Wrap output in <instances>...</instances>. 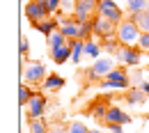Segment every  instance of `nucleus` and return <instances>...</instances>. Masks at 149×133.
Returning a JSON list of instances; mask_svg holds the SVG:
<instances>
[{
  "label": "nucleus",
  "instance_id": "nucleus-32",
  "mask_svg": "<svg viewBox=\"0 0 149 133\" xmlns=\"http://www.w3.org/2000/svg\"><path fill=\"white\" fill-rule=\"evenodd\" d=\"M138 87H140V90H142V92H145V94L149 96V83H147V80H142V83H140Z\"/></svg>",
  "mask_w": 149,
  "mask_h": 133
},
{
  "label": "nucleus",
  "instance_id": "nucleus-16",
  "mask_svg": "<svg viewBox=\"0 0 149 133\" xmlns=\"http://www.w3.org/2000/svg\"><path fill=\"white\" fill-rule=\"evenodd\" d=\"M35 28H37L41 35H46V39H48L55 30H60V23L53 21V19H48V21H41V23H35Z\"/></svg>",
  "mask_w": 149,
  "mask_h": 133
},
{
  "label": "nucleus",
  "instance_id": "nucleus-30",
  "mask_svg": "<svg viewBox=\"0 0 149 133\" xmlns=\"http://www.w3.org/2000/svg\"><path fill=\"white\" fill-rule=\"evenodd\" d=\"M129 76H131V83H138V85L145 80V74H142L140 69H138V71H133V74H129Z\"/></svg>",
  "mask_w": 149,
  "mask_h": 133
},
{
  "label": "nucleus",
  "instance_id": "nucleus-29",
  "mask_svg": "<svg viewBox=\"0 0 149 133\" xmlns=\"http://www.w3.org/2000/svg\"><path fill=\"white\" fill-rule=\"evenodd\" d=\"M138 48H140V51H149V35H140Z\"/></svg>",
  "mask_w": 149,
  "mask_h": 133
},
{
  "label": "nucleus",
  "instance_id": "nucleus-31",
  "mask_svg": "<svg viewBox=\"0 0 149 133\" xmlns=\"http://www.w3.org/2000/svg\"><path fill=\"white\" fill-rule=\"evenodd\" d=\"M46 7H48V12H57V9L62 7V0H48Z\"/></svg>",
  "mask_w": 149,
  "mask_h": 133
},
{
  "label": "nucleus",
  "instance_id": "nucleus-9",
  "mask_svg": "<svg viewBox=\"0 0 149 133\" xmlns=\"http://www.w3.org/2000/svg\"><path fill=\"white\" fill-rule=\"evenodd\" d=\"M117 60H122L126 67H138V62H140V48L138 46H119V51H117Z\"/></svg>",
  "mask_w": 149,
  "mask_h": 133
},
{
  "label": "nucleus",
  "instance_id": "nucleus-37",
  "mask_svg": "<svg viewBox=\"0 0 149 133\" xmlns=\"http://www.w3.org/2000/svg\"><path fill=\"white\" fill-rule=\"evenodd\" d=\"M145 12H147V14H149V0H147V7H145Z\"/></svg>",
  "mask_w": 149,
  "mask_h": 133
},
{
  "label": "nucleus",
  "instance_id": "nucleus-1",
  "mask_svg": "<svg viewBox=\"0 0 149 133\" xmlns=\"http://www.w3.org/2000/svg\"><path fill=\"white\" fill-rule=\"evenodd\" d=\"M140 35H142V32L138 30V25H135L131 19H124L119 25H117V39H119L124 46H138Z\"/></svg>",
  "mask_w": 149,
  "mask_h": 133
},
{
  "label": "nucleus",
  "instance_id": "nucleus-28",
  "mask_svg": "<svg viewBox=\"0 0 149 133\" xmlns=\"http://www.w3.org/2000/svg\"><path fill=\"white\" fill-rule=\"evenodd\" d=\"M19 48H21V57H25V55H28V51H30V44H28V37H21V44H19Z\"/></svg>",
  "mask_w": 149,
  "mask_h": 133
},
{
  "label": "nucleus",
  "instance_id": "nucleus-10",
  "mask_svg": "<svg viewBox=\"0 0 149 133\" xmlns=\"http://www.w3.org/2000/svg\"><path fill=\"white\" fill-rule=\"evenodd\" d=\"M131 122V115L126 110H122V108H117V106H110L108 108V115H106V119H103V124L108 126V124H129Z\"/></svg>",
  "mask_w": 149,
  "mask_h": 133
},
{
  "label": "nucleus",
  "instance_id": "nucleus-4",
  "mask_svg": "<svg viewBox=\"0 0 149 133\" xmlns=\"http://www.w3.org/2000/svg\"><path fill=\"white\" fill-rule=\"evenodd\" d=\"M112 69H115V62H112V60H108V57H103V60H96L92 67L85 71V78H87L90 83H96V80L106 78Z\"/></svg>",
  "mask_w": 149,
  "mask_h": 133
},
{
  "label": "nucleus",
  "instance_id": "nucleus-5",
  "mask_svg": "<svg viewBox=\"0 0 149 133\" xmlns=\"http://www.w3.org/2000/svg\"><path fill=\"white\" fill-rule=\"evenodd\" d=\"M99 16L112 21V23H117V25L124 21V14H122L119 5H115V0H101V2H99Z\"/></svg>",
  "mask_w": 149,
  "mask_h": 133
},
{
  "label": "nucleus",
  "instance_id": "nucleus-17",
  "mask_svg": "<svg viewBox=\"0 0 149 133\" xmlns=\"http://www.w3.org/2000/svg\"><path fill=\"white\" fill-rule=\"evenodd\" d=\"M145 99H147V94L140 87H133V90L126 92V103L129 106H140V103H145Z\"/></svg>",
  "mask_w": 149,
  "mask_h": 133
},
{
  "label": "nucleus",
  "instance_id": "nucleus-22",
  "mask_svg": "<svg viewBox=\"0 0 149 133\" xmlns=\"http://www.w3.org/2000/svg\"><path fill=\"white\" fill-rule=\"evenodd\" d=\"M46 41H48V48H51V51H55L57 46H62V44L67 41V37H64L60 30H55V32H53V35H51L48 39H46Z\"/></svg>",
  "mask_w": 149,
  "mask_h": 133
},
{
  "label": "nucleus",
  "instance_id": "nucleus-35",
  "mask_svg": "<svg viewBox=\"0 0 149 133\" xmlns=\"http://www.w3.org/2000/svg\"><path fill=\"white\" fill-rule=\"evenodd\" d=\"M35 2H39V5H44V7L48 5V0H35Z\"/></svg>",
  "mask_w": 149,
  "mask_h": 133
},
{
  "label": "nucleus",
  "instance_id": "nucleus-38",
  "mask_svg": "<svg viewBox=\"0 0 149 133\" xmlns=\"http://www.w3.org/2000/svg\"><path fill=\"white\" fill-rule=\"evenodd\" d=\"M90 133H101V131H99V129H92V131H90Z\"/></svg>",
  "mask_w": 149,
  "mask_h": 133
},
{
  "label": "nucleus",
  "instance_id": "nucleus-33",
  "mask_svg": "<svg viewBox=\"0 0 149 133\" xmlns=\"http://www.w3.org/2000/svg\"><path fill=\"white\" fill-rule=\"evenodd\" d=\"M108 129L112 133H122V124H108Z\"/></svg>",
  "mask_w": 149,
  "mask_h": 133
},
{
  "label": "nucleus",
  "instance_id": "nucleus-18",
  "mask_svg": "<svg viewBox=\"0 0 149 133\" xmlns=\"http://www.w3.org/2000/svg\"><path fill=\"white\" fill-rule=\"evenodd\" d=\"M71 41V62H80V57H83V53H85V41L83 39H69Z\"/></svg>",
  "mask_w": 149,
  "mask_h": 133
},
{
  "label": "nucleus",
  "instance_id": "nucleus-2",
  "mask_svg": "<svg viewBox=\"0 0 149 133\" xmlns=\"http://www.w3.org/2000/svg\"><path fill=\"white\" fill-rule=\"evenodd\" d=\"M129 85H131V76L124 67L112 69L110 74L101 80V87L103 90H108V87H112V90H129Z\"/></svg>",
  "mask_w": 149,
  "mask_h": 133
},
{
  "label": "nucleus",
  "instance_id": "nucleus-36",
  "mask_svg": "<svg viewBox=\"0 0 149 133\" xmlns=\"http://www.w3.org/2000/svg\"><path fill=\"white\" fill-rule=\"evenodd\" d=\"M145 80H147V83H149V69H147V71H145Z\"/></svg>",
  "mask_w": 149,
  "mask_h": 133
},
{
  "label": "nucleus",
  "instance_id": "nucleus-23",
  "mask_svg": "<svg viewBox=\"0 0 149 133\" xmlns=\"http://www.w3.org/2000/svg\"><path fill=\"white\" fill-rule=\"evenodd\" d=\"M94 35L92 30V21H85V23H80V28H78V39H83V41H87V39Z\"/></svg>",
  "mask_w": 149,
  "mask_h": 133
},
{
  "label": "nucleus",
  "instance_id": "nucleus-8",
  "mask_svg": "<svg viewBox=\"0 0 149 133\" xmlns=\"http://www.w3.org/2000/svg\"><path fill=\"white\" fill-rule=\"evenodd\" d=\"M92 30L96 37H110L112 32H117V23H112V21L103 19V16H96V19H92Z\"/></svg>",
  "mask_w": 149,
  "mask_h": 133
},
{
  "label": "nucleus",
  "instance_id": "nucleus-12",
  "mask_svg": "<svg viewBox=\"0 0 149 133\" xmlns=\"http://www.w3.org/2000/svg\"><path fill=\"white\" fill-rule=\"evenodd\" d=\"M51 57H53L55 64H64L67 60H71V41L67 39L62 46H57L55 51H51Z\"/></svg>",
  "mask_w": 149,
  "mask_h": 133
},
{
  "label": "nucleus",
  "instance_id": "nucleus-34",
  "mask_svg": "<svg viewBox=\"0 0 149 133\" xmlns=\"http://www.w3.org/2000/svg\"><path fill=\"white\" fill-rule=\"evenodd\" d=\"M48 133H67L62 126H53V129H48Z\"/></svg>",
  "mask_w": 149,
  "mask_h": 133
},
{
  "label": "nucleus",
  "instance_id": "nucleus-25",
  "mask_svg": "<svg viewBox=\"0 0 149 133\" xmlns=\"http://www.w3.org/2000/svg\"><path fill=\"white\" fill-rule=\"evenodd\" d=\"M30 133H48L46 122H41V119H30Z\"/></svg>",
  "mask_w": 149,
  "mask_h": 133
},
{
  "label": "nucleus",
  "instance_id": "nucleus-24",
  "mask_svg": "<svg viewBox=\"0 0 149 133\" xmlns=\"http://www.w3.org/2000/svg\"><path fill=\"white\" fill-rule=\"evenodd\" d=\"M99 53H101V46H99L96 41H92V39H87V41H85V55L99 57Z\"/></svg>",
  "mask_w": 149,
  "mask_h": 133
},
{
  "label": "nucleus",
  "instance_id": "nucleus-15",
  "mask_svg": "<svg viewBox=\"0 0 149 133\" xmlns=\"http://www.w3.org/2000/svg\"><path fill=\"white\" fill-rule=\"evenodd\" d=\"M131 21L138 25V30H140L142 35H149V14H147V12H138V14H133Z\"/></svg>",
  "mask_w": 149,
  "mask_h": 133
},
{
  "label": "nucleus",
  "instance_id": "nucleus-6",
  "mask_svg": "<svg viewBox=\"0 0 149 133\" xmlns=\"http://www.w3.org/2000/svg\"><path fill=\"white\" fill-rule=\"evenodd\" d=\"M23 78L30 83V85H37V83H44L46 80V69L41 62H28V67L23 69Z\"/></svg>",
  "mask_w": 149,
  "mask_h": 133
},
{
  "label": "nucleus",
  "instance_id": "nucleus-21",
  "mask_svg": "<svg viewBox=\"0 0 149 133\" xmlns=\"http://www.w3.org/2000/svg\"><path fill=\"white\" fill-rule=\"evenodd\" d=\"M145 7H147V0H126V9L131 16L138 12H145Z\"/></svg>",
  "mask_w": 149,
  "mask_h": 133
},
{
  "label": "nucleus",
  "instance_id": "nucleus-19",
  "mask_svg": "<svg viewBox=\"0 0 149 133\" xmlns=\"http://www.w3.org/2000/svg\"><path fill=\"white\" fill-rule=\"evenodd\" d=\"M108 108H110V106H106L103 101H96V103H94L92 108H90V115H92L94 119L103 122V119H106V115H108Z\"/></svg>",
  "mask_w": 149,
  "mask_h": 133
},
{
  "label": "nucleus",
  "instance_id": "nucleus-3",
  "mask_svg": "<svg viewBox=\"0 0 149 133\" xmlns=\"http://www.w3.org/2000/svg\"><path fill=\"white\" fill-rule=\"evenodd\" d=\"M99 2L101 0H76V12L74 19L85 23V21H92L94 14H99Z\"/></svg>",
  "mask_w": 149,
  "mask_h": 133
},
{
  "label": "nucleus",
  "instance_id": "nucleus-11",
  "mask_svg": "<svg viewBox=\"0 0 149 133\" xmlns=\"http://www.w3.org/2000/svg\"><path fill=\"white\" fill-rule=\"evenodd\" d=\"M44 110H46V96L44 94H35L28 101V115H30V119H41Z\"/></svg>",
  "mask_w": 149,
  "mask_h": 133
},
{
  "label": "nucleus",
  "instance_id": "nucleus-14",
  "mask_svg": "<svg viewBox=\"0 0 149 133\" xmlns=\"http://www.w3.org/2000/svg\"><path fill=\"white\" fill-rule=\"evenodd\" d=\"M41 87H44V92H55L60 87H64V78L57 76V74H51V76L41 83Z\"/></svg>",
  "mask_w": 149,
  "mask_h": 133
},
{
  "label": "nucleus",
  "instance_id": "nucleus-27",
  "mask_svg": "<svg viewBox=\"0 0 149 133\" xmlns=\"http://www.w3.org/2000/svg\"><path fill=\"white\" fill-rule=\"evenodd\" d=\"M67 133H90V129L83 124V122H71L67 126Z\"/></svg>",
  "mask_w": 149,
  "mask_h": 133
},
{
  "label": "nucleus",
  "instance_id": "nucleus-26",
  "mask_svg": "<svg viewBox=\"0 0 149 133\" xmlns=\"http://www.w3.org/2000/svg\"><path fill=\"white\" fill-rule=\"evenodd\" d=\"M103 51H108V53H115V55H117V51H119V39L106 37V41H103Z\"/></svg>",
  "mask_w": 149,
  "mask_h": 133
},
{
  "label": "nucleus",
  "instance_id": "nucleus-7",
  "mask_svg": "<svg viewBox=\"0 0 149 133\" xmlns=\"http://www.w3.org/2000/svg\"><path fill=\"white\" fill-rule=\"evenodd\" d=\"M48 7H44V5H39L35 0H30L28 5H25V16L32 21V23H41V21H48Z\"/></svg>",
  "mask_w": 149,
  "mask_h": 133
},
{
  "label": "nucleus",
  "instance_id": "nucleus-20",
  "mask_svg": "<svg viewBox=\"0 0 149 133\" xmlns=\"http://www.w3.org/2000/svg\"><path fill=\"white\" fill-rule=\"evenodd\" d=\"M32 96H35V92H32L25 83H21V87H19V103L21 106H28V101H30Z\"/></svg>",
  "mask_w": 149,
  "mask_h": 133
},
{
  "label": "nucleus",
  "instance_id": "nucleus-13",
  "mask_svg": "<svg viewBox=\"0 0 149 133\" xmlns=\"http://www.w3.org/2000/svg\"><path fill=\"white\" fill-rule=\"evenodd\" d=\"M78 28H80V21H76V19L60 21V32L67 39H78Z\"/></svg>",
  "mask_w": 149,
  "mask_h": 133
}]
</instances>
